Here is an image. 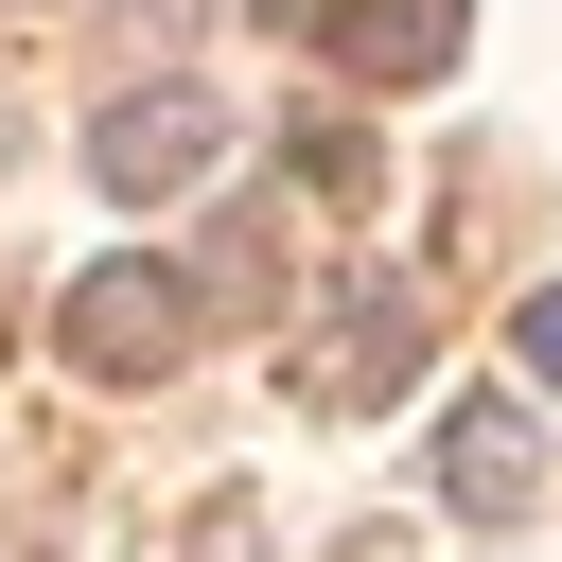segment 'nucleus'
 <instances>
[{
    "label": "nucleus",
    "mask_w": 562,
    "mask_h": 562,
    "mask_svg": "<svg viewBox=\"0 0 562 562\" xmlns=\"http://www.w3.org/2000/svg\"><path fill=\"white\" fill-rule=\"evenodd\" d=\"M439 492H457L474 527L544 509V422H527L509 386H457V404H439Z\"/></svg>",
    "instance_id": "nucleus-5"
},
{
    "label": "nucleus",
    "mask_w": 562,
    "mask_h": 562,
    "mask_svg": "<svg viewBox=\"0 0 562 562\" xmlns=\"http://www.w3.org/2000/svg\"><path fill=\"white\" fill-rule=\"evenodd\" d=\"M281 140H299V176H316V193H334V211H351V193H369V140H351V123H281Z\"/></svg>",
    "instance_id": "nucleus-6"
},
{
    "label": "nucleus",
    "mask_w": 562,
    "mask_h": 562,
    "mask_svg": "<svg viewBox=\"0 0 562 562\" xmlns=\"http://www.w3.org/2000/svg\"><path fill=\"white\" fill-rule=\"evenodd\" d=\"M281 18V0H263ZM299 35L351 70V88H439L457 53H474V0H299Z\"/></svg>",
    "instance_id": "nucleus-4"
},
{
    "label": "nucleus",
    "mask_w": 562,
    "mask_h": 562,
    "mask_svg": "<svg viewBox=\"0 0 562 562\" xmlns=\"http://www.w3.org/2000/svg\"><path fill=\"white\" fill-rule=\"evenodd\" d=\"M211 158H228V105H211V88H176V70H158V88H123V105L88 123V176H105L123 211H158V193H193Z\"/></svg>",
    "instance_id": "nucleus-3"
},
{
    "label": "nucleus",
    "mask_w": 562,
    "mask_h": 562,
    "mask_svg": "<svg viewBox=\"0 0 562 562\" xmlns=\"http://www.w3.org/2000/svg\"><path fill=\"white\" fill-rule=\"evenodd\" d=\"M53 334H70V369H88V386H158V369L193 351V281H176L158 246H105V263H70Z\"/></svg>",
    "instance_id": "nucleus-1"
},
{
    "label": "nucleus",
    "mask_w": 562,
    "mask_h": 562,
    "mask_svg": "<svg viewBox=\"0 0 562 562\" xmlns=\"http://www.w3.org/2000/svg\"><path fill=\"white\" fill-rule=\"evenodd\" d=\"M509 351H527V369H544V386H562V281H544V299H527V316H509Z\"/></svg>",
    "instance_id": "nucleus-7"
},
{
    "label": "nucleus",
    "mask_w": 562,
    "mask_h": 562,
    "mask_svg": "<svg viewBox=\"0 0 562 562\" xmlns=\"http://www.w3.org/2000/svg\"><path fill=\"white\" fill-rule=\"evenodd\" d=\"M404 369H422V281H386V263H369V281H351V299H334L299 351H281V386H299L316 422H369Z\"/></svg>",
    "instance_id": "nucleus-2"
}]
</instances>
